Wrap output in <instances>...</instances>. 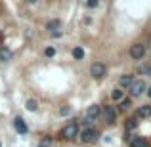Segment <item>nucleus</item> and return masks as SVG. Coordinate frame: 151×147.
Returning <instances> with one entry per match:
<instances>
[{"label":"nucleus","mask_w":151,"mask_h":147,"mask_svg":"<svg viewBox=\"0 0 151 147\" xmlns=\"http://www.w3.org/2000/svg\"><path fill=\"white\" fill-rule=\"evenodd\" d=\"M107 73V67L103 61H94L92 65H90V75H92L94 78H103Z\"/></svg>","instance_id":"39448f33"},{"label":"nucleus","mask_w":151,"mask_h":147,"mask_svg":"<svg viewBox=\"0 0 151 147\" xmlns=\"http://www.w3.org/2000/svg\"><path fill=\"white\" fill-rule=\"evenodd\" d=\"M25 2H27V4H37L38 0H25Z\"/></svg>","instance_id":"cd10ccee"},{"label":"nucleus","mask_w":151,"mask_h":147,"mask_svg":"<svg viewBox=\"0 0 151 147\" xmlns=\"http://www.w3.org/2000/svg\"><path fill=\"white\" fill-rule=\"evenodd\" d=\"M50 34H52V38H59V37H61V34H63V33H61V31H59V29H58V31H52V33H50Z\"/></svg>","instance_id":"393cba45"},{"label":"nucleus","mask_w":151,"mask_h":147,"mask_svg":"<svg viewBox=\"0 0 151 147\" xmlns=\"http://www.w3.org/2000/svg\"><path fill=\"white\" fill-rule=\"evenodd\" d=\"M98 4H100L98 0H86V8H96Z\"/></svg>","instance_id":"5701e85b"},{"label":"nucleus","mask_w":151,"mask_h":147,"mask_svg":"<svg viewBox=\"0 0 151 147\" xmlns=\"http://www.w3.org/2000/svg\"><path fill=\"white\" fill-rule=\"evenodd\" d=\"M145 75H147V77H151V63L147 65V71H145Z\"/></svg>","instance_id":"a878e982"},{"label":"nucleus","mask_w":151,"mask_h":147,"mask_svg":"<svg viewBox=\"0 0 151 147\" xmlns=\"http://www.w3.org/2000/svg\"><path fill=\"white\" fill-rule=\"evenodd\" d=\"M55 52H58V50H55L54 46H48V48L44 50V55H46V57H54V55H55Z\"/></svg>","instance_id":"aec40b11"},{"label":"nucleus","mask_w":151,"mask_h":147,"mask_svg":"<svg viewBox=\"0 0 151 147\" xmlns=\"http://www.w3.org/2000/svg\"><path fill=\"white\" fill-rule=\"evenodd\" d=\"M147 65H149V63H147ZM147 65H138V69H136V73H145V71H147Z\"/></svg>","instance_id":"b1692460"},{"label":"nucleus","mask_w":151,"mask_h":147,"mask_svg":"<svg viewBox=\"0 0 151 147\" xmlns=\"http://www.w3.org/2000/svg\"><path fill=\"white\" fill-rule=\"evenodd\" d=\"M81 124L84 126V128H92V126H94V118H90V117H86V115H84L82 120H81Z\"/></svg>","instance_id":"6ab92c4d"},{"label":"nucleus","mask_w":151,"mask_h":147,"mask_svg":"<svg viewBox=\"0 0 151 147\" xmlns=\"http://www.w3.org/2000/svg\"><path fill=\"white\" fill-rule=\"evenodd\" d=\"M132 107V98H122L119 101V111H128Z\"/></svg>","instance_id":"4468645a"},{"label":"nucleus","mask_w":151,"mask_h":147,"mask_svg":"<svg viewBox=\"0 0 151 147\" xmlns=\"http://www.w3.org/2000/svg\"><path fill=\"white\" fill-rule=\"evenodd\" d=\"M50 145H52V138H50V136H46V138H44V141H40V143H38L37 147H50Z\"/></svg>","instance_id":"4be33fe9"},{"label":"nucleus","mask_w":151,"mask_h":147,"mask_svg":"<svg viewBox=\"0 0 151 147\" xmlns=\"http://www.w3.org/2000/svg\"><path fill=\"white\" fill-rule=\"evenodd\" d=\"M0 42H2V31H0Z\"/></svg>","instance_id":"c85d7f7f"},{"label":"nucleus","mask_w":151,"mask_h":147,"mask_svg":"<svg viewBox=\"0 0 151 147\" xmlns=\"http://www.w3.org/2000/svg\"><path fill=\"white\" fill-rule=\"evenodd\" d=\"M0 61H2V63L12 61V50L10 48H6V46H2V48H0Z\"/></svg>","instance_id":"ddd939ff"},{"label":"nucleus","mask_w":151,"mask_h":147,"mask_svg":"<svg viewBox=\"0 0 151 147\" xmlns=\"http://www.w3.org/2000/svg\"><path fill=\"white\" fill-rule=\"evenodd\" d=\"M100 113H101V107H100V105H90L88 109H86V117L94 118V120L100 117Z\"/></svg>","instance_id":"f8f14e48"},{"label":"nucleus","mask_w":151,"mask_h":147,"mask_svg":"<svg viewBox=\"0 0 151 147\" xmlns=\"http://www.w3.org/2000/svg\"><path fill=\"white\" fill-rule=\"evenodd\" d=\"M71 54H73V57L77 59V61H81V59H84V50H82L81 46H75V48L71 50Z\"/></svg>","instance_id":"dca6fc26"},{"label":"nucleus","mask_w":151,"mask_h":147,"mask_svg":"<svg viewBox=\"0 0 151 147\" xmlns=\"http://www.w3.org/2000/svg\"><path fill=\"white\" fill-rule=\"evenodd\" d=\"M78 134H81V130H78V122L71 120V122H67V124L61 128V132H59V140L71 141V140H75V138H78Z\"/></svg>","instance_id":"f257e3e1"},{"label":"nucleus","mask_w":151,"mask_h":147,"mask_svg":"<svg viewBox=\"0 0 151 147\" xmlns=\"http://www.w3.org/2000/svg\"><path fill=\"white\" fill-rule=\"evenodd\" d=\"M78 138H81L82 143H96L98 138H100V132L92 126V128H84L81 134H78Z\"/></svg>","instance_id":"7ed1b4c3"},{"label":"nucleus","mask_w":151,"mask_h":147,"mask_svg":"<svg viewBox=\"0 0 151 147\" xmlns=\"http://www.w3.org/2000/svg\"><path fill=\"white\" fill-rule=\"evenodd\" d=\"M128 54H130V57H132L134 61H140V59L145 55V46L144 44H134Z\"/></svg>","instance_id":"423d86ee"},{"label":"nucleus","mask_w":151,"mask_h":147,"mask_svg":"<svg viewBox=\"0 0 151 147\" xmlns=\"http://www.w3.org/2000/svg\"><path fill=\"white\" fill-rule=\"evenodd\" d=\"M122 98H124V90L117 86V88H115L113 92H111V99H113V101H121Z\"/></svg>","instance_id":"2eb2a0df"},{"label":"nucleus","mask_w":151,"mask_h":147,"mask_svg":"<svg viewBox=\"0 0 151 147\" xmlns=\"http://www.w3.org/2000/svg\"><path fill=\"white\" fill-rule=\"evenodd\" d=\"M12 124H14V128H15L17 134H27V132H29V126H27V122L23 120L21 117H14Z\"/></svg>","instance_id":"0eeeda50"},{"label":"nucleus","mask_w":151,"mask_h":147,"mask_svg":"<svg viewBox=\"0 0 151 147\" xmlns=\"http://www.w3.org/2000/svg\"><path fill=\"white\" fill-rule=\"evenodd\" d=\"M134 117L138 118H151V105H140L134 113Z\"/></svg>","instance_id":"6e6552de"},{"label":"nucleus","mask_w":151,"mask_h":147,"mask_svg":"<svg viewBox=\"0 0 151 147\" xmlns=\"http://www.w3.org/2000/svg\"><path fill=\"white\" fill-rule=\"evenodd\" d=\"M25 107H27V111L35 113V111L38 109V103H37V99H27V101H25Z\"/></svg>","instance_id":"a211bd4d"},{"label":"nucleus","mask_w":151,"mask_h":147,"mask_svg":"<svg viewBox=\"0 0 151 147\" xmlns=\"http://www.w3.org/2000/svg\"><path fill=\"white\" fill-rule=\"evenodd\" d=\"M100 117H101L103 124L113 126L115 122H117V109H115V107H111V105H103V107H101Z\"/></svg>","instance_id":"f03ea898"},{"label":"nucleus","mask_w":151,"mask_h":147,"mask_svg":"<svg viewBox=\"0 0 151 147\" xmlns=\"http://www.w3.org/2000/svg\"><path fill=\"white\" fill-rule=\"evenodd\" d=\"M145 94H147V98L151 99V86H149V88H147V90H145Z\"/></svg>","instance_id":"bb28decb"},{"label":"nucleus","mask_w":151,"mask_h":147,"mask_svg":"<svg viewBox=\"0 0 151 147\" xmlns=\"http://www.w3.org/2000/svg\"><path fill=\"white\" fill-rule=\"evenodd\" d=\"M59 27H61V21H59V19H50V21L46 23V29H48L50 33L52 31H58Z\"/></svg>","instance_id":"f3484780"},{"label":"nucleus","mask_w":151,"mask_h":147,"mask_svg":"<svg viewBox=\"0 0 151 147\" xmlns=\"http://www.w3.org/2000/svg\"><path fill=\"white\" fill-rule=\"evenodd\" d=\"M134 82V77L132 75H122V77H119V88H130V84Z\"/></svg>","instance_id":"9b49d317"},{"label":"nucleus","mask_w":151,"mask_h":147,"mask_svg":"<svg viewBox=\"0 0 151 147\" xmlns=\"http://www.w3.org/2000/svg\"><path fill=\"white\" fill-rule=\"evenodd\" d=\"M128 145L130 147H147L149 143H147V140H145L144 136H132L128 140Z\"/></svg>","instance_id":"1a4fd4ad"},{"label":"nucleus","mask_w":151,"mask_h":147,"mask_svg":"<svg viewBox=\"0 0 151 147\" xmlns=\"http://www.w3.org/2000/svg\"><path fill=\"white\" fill-rule=\"evenodd\" d=\"M0 147H2V143H0Z\"/></svg>","instance_id":"c756f323"},{"label":"nucleus","mask_w":151,"mask_h":147,"mask_svg":"<svg viewBox=\"0 0 151 147\" xmlns=\"http://www.w3.org/2000/svg\"><path fill=\"white\" fill-rule=\"evenodd\" d=\"M59 115H61V117H67V115H71V107H69V105H63L61 109H59Z\"/></svg>","instance_id":"412c9836"},{"label":"nucleus","mask_w":151,"mask_h":147,"mask_svg":"<svg viewBox=\"0 0 151 147\" xmlns=\"http://www.w3.org/2000/svg\"><path fill=\"white\" fill-rule=\"evenodd\" d=\"M138 120H140L138 117H128V118H126V122H124V130H126V132L136 130L138 126H140V122H138Z\"/></svg>","instance_id":"9d476101"},{"label":"nucleus","mask_w":151,"mask_h":147,"mask_svg":"<svg viewBox=\"0 0 151 147\" xmlns=\"http://www.w3.org/2000/svg\"><path fill=\"white\" fill-rule=\"evenodd\" d=\"M145 90H147V86H145V82L144 80H134L132 84H130V88H128V92H130V98H140V96H144L145 94Z\"/></svg>","instance_id":"20e7f679"}]
</instances>
